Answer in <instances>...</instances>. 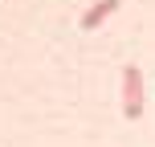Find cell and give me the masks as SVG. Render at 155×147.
<instances>
[{
    "mask_svg": "<svg viewBox=\"0 0 155 147\" xmlns=\"http://www.w3.org/2000/svg\"><path fill=\"white\" fill-rule=\"evenodd\" d=\"M147 102H143V70L139 65H123V115L143 119Z\"/></svg>",
    "mask_w": 155,
    "mask_h": 147,
    "instance_id": "6da1fadb",
    "label": "cell"
},
{
    "mask_svg": "<svg viewBox=\"0 0 155 147\" xmlns=\"http://www.w3.org/2000/svg\"><path fill=\"white\" fill-rule=\"evenodd\" d=\"M118 4H123V0H94V4L82 12V29H86V33H94V29H98V25L106 21V16L114 12Z\"/></svg>",
    "mask_w": 155,
    "mask_h": 147,
    "instance_id": "7a4b0ae2",
    "label": "cell"
}]
</instances>
